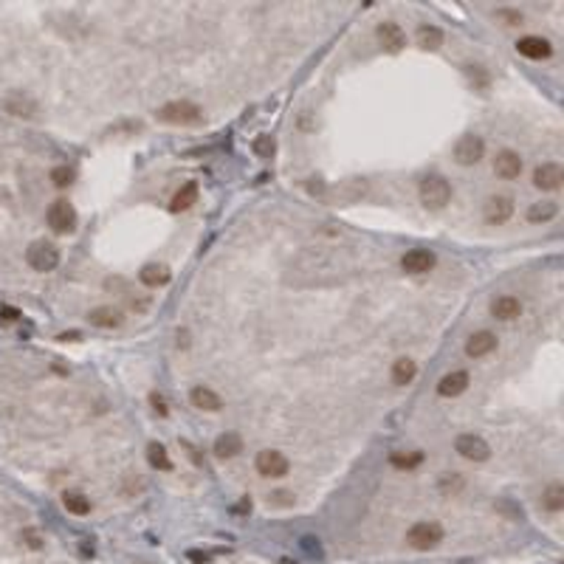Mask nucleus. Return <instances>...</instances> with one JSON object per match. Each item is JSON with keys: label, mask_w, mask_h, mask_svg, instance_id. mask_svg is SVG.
I'll return each instance as SVG.
<instances>
[{"label": "nucleus", "mask_w": 564, "mask_h": 564, "mask_svg": "<svg viewBox=\"0 0 564 564\" xmlns=\"http://www.w3.org/2000/svg\"><path fill=\"white\" fill-rule=\"evenodd\" d=\"M302 547H305L310 556H322V550H319V539H310V536H305V539H302Z\"/></svg>", "instance_id": "nucleus-34"}, {"label": "nucleus", "mask_w": 564, "mask_h": 564, "mask_svg": "<svg viewBox=\"0 0 564 564\" xmlns=\"http://www.w3.org/2000/svg\"><path fill=\"white\" fill-rule=\"evenodd\" d=\"M375 37H379V43L387 48V51H401L404 46H407V34H404V29L398 26V23H393V20H384L379 29H375Z\"/></svg>", "instance_id": "nucleus-12"}, {"label": "nucleus", "mask_w": 564, "mask_h": 564, "mask_svg": "<svg viewBox=\"0 0 564 564\" xmlns=\"http://www.w3.org/2000/svg\"><path fill=\"white\" fill-rule=\"evenodd\" d=\"M407 542L415 550H432V547H438L443 542V527L438 522H415L407 530Z\"/></svg>", "instance_id": "nucleus-3"}, {"label": "nucleus", "mask_w": 564, "mask_h": 564, "mask_svg": "<svg viewBox=\"0 0 564 564\" xmlns=\"http://www.w3.org/2000/svg\"><path fill=\"white\" fill-rule=\"evenodd\" d=\"M195 201H198V183H195V181H186L181 190L172 195L169 209H172V212H183V209H190Z\"/></svg>", "instance_id": "nucleus-20"}, {"label": "nucleus", "mask_w": 564, "mask_h": 564, "mask_svg": "<svg viewBox=\"0 0 564 564\" xmlns=\"http://www.w3.org/2000/svg\"><path fill=\"white\" fill-rule=\"evenodd\" d=\"M26 263H29L34 271L48 274V271H54V268L60 265V251H57V246H51V243H46V240H37V243L29 246Z\"/></svg>", "instance_id": "nucleus-4"}, {"label": "nucleus", "mask_w": 564, "mask_h": 564, "mask_svg": "<svg viewBox=\"0 0 564 564\" xmlns=\"http://www.w3.org/2000/svg\"><path fill=\"white\" fill-rule=\"evenodd\" d=\"M401 268L407 274H426L435 268V254L429 249H412L401 257Z\"/></svg>", "instance_id": "nucleus-11"}, {"label": "nucleus", "mask_w": 564, "mask_h": 564, "mask_svg": "<svg viewBox=\"0 0 564 564\" xmlns=\"http://www.w3.org/2000/svg\"><path fill=\"white\" fill-rule=\"evenodd\" d=\"M243 452V438L237 432H223L215 440V454L218 457H237Z\"/></svg>", "instance_id": "nucleus-22"}, {"label": "nucleus", "mask_w": 564, "mask_h": 564, "mask_svg": "<svg viewBox=\"0 0 564 564\" xmlns=\"http://www.w3.org/2000/svg\"><path fill=\"white\" fill-rule=\"evenodd\" d=\"M468 372L466 369H454V372H449V375H443L440 379V384H438V395H443V398H457L460 393H466L468 390Z\"/></svg>", "instance_id": "nucleus-14"}, {"label": "nucleus", "mask_w": 564, "mask_h": 564, "mask_svg": "<svg viewBox=\"0 0 564 564\" xmlns=\"http://www.w3.org/2000/svg\"><path fill=\"white\" fill-rule=\"evenodd\" d=\"M138 280H141L147 288L166 285V282H169V268H166V265H161V263H150V265H144V268H141Z\"/></svg>", "instance_id": "nucleus-23"}, {"label": "nucleus", "mask_w": 564, "mask_h": 564, "mask_svg": "<svg viewBox=\"0 0 564 564\" xmlns=\"http://www.w3.org/2000/svg\"><path fill=\"white\" fill-rule=\"evenodd\" d=\"M556 215H558V206L553 201H539V204H530V209H527V221L530 223H547Z\"/></svg>", "instance_id": "nucleus-26"}, {"label": "nucleus", "mask_w": 564, "mask_h": 564, "mask_svg": "<svg viewBox=\"0 0 564 564\" xmlns=\"http://www.w3.org/2000/svg\"><path fill=\"white\" fill-rule=\"evenodd\" d=\"M280 564H296V561H291V558H280Z\"/></svg>", "instance_id": "nucleus-39"}, {"label": "nucleus", "mask_w": 564, "mask_h": 564, "mask_svg": "<svg viewBox=\"0 0 564 564\" xmlns=\"http://www.w3.org/2000/svg\"><path fill=\"white\" fill-rule=\"evenodd\" d=\"M415 375H418V364L412 361V358H398L395 364H393V384H398V387H407V384H412L415 381Z\"/></svg>", "instance_id": "nucleus-21"}, {"label": "nucleus", "mask_w": 564, "mask_h": 564, "mask_svg": "<svg viewBox=\"0 0 564 564\" xmlns=\"http://www.w3.org/2000/svg\"><path fill=\"white\" fill-rule=\"evenodd\" d=\"M152 404H155V412H161V415H166V404H164V398L158 395V393H152Z\"/></svg>", "instance_id": "nucleus-36"}, {"label": "nucleus", "mask_w": 564, "mask_h": 564, "mask_svg": "<svg viewBox=\"0 0 564 564\" xmlns=\"http://www.w3.org/2000/svg\"><path fill=\"white\" fill-rule=\"evenodd\" d=\"M190 558H192V561H198V564H209V556H204V553H198V550H192V553H190Z\"/></svg>", "instance_id": "nucleus-38"}, {"label": "nucleus", "mask_w": 564, "mask_h": 564, "mask_svg": "<svg viewBox=\"0 0 564 564\" xmlns=\"http://www.w3.org/2000/svg\"><path fill=\"white\" fill-rule=\"evenodd\" d=\"M4 107H6L12 116H26V119H32V116L37 113V105H34L29 96H23V93H12V96L4 102Z\"/></svg>", "instance_id": "nucleus-24"}, {"label": "nucleus", "mask_w": 564, "mask_h": 564, "mask_svg": "<svg viewBox=\"0 0 564 564\" xmlns=\"http://www.w3.org/2000/svg\"><path fill=\"white\" fill-rule=\"evenodd\" d=\"M18 310L15 308H4V310H0V322H18Z\"/></svg>", "instance_id": "nucleus-35"}, {"label": "nucleus", "mask_w": 564, "mask_h": 564, "mask_svg": "<svg viewBox=\"0 0 564 564\" xmlns=\"http://www.w3.org/2000/svg\"><path fill=\"white\" fill-rule=\"evenodd\" d=\"M561 181H564V169L556 161H547V164L536 166V172H533V183L544 192H556L561 186Z\"/></svg>", "instance_id": "nucleus-10"}, {"label": "nucleus", "mask_w": 564, "mask_h": 564, "mask_svg": "<svg viewBox=\"0 0 564 564\" xmlns=\"http://www.w3.org/2000/svg\"><path fill=\"white\" fill-rule=\"evenodd\" d=\"M190 401H192V407L206 409V412H221V409H223L221 395H218L215 390H209V387H195V390L190 393Z\"/></svg>", "instance_id": "nucleus-17"}, {"label": "nucleus", "mask_w": 564, "mask_h": 564, "mask_svg": "<svg viewBox=\"0 0 564 564\" xmlns=\"http://www.w3.org/2000/svg\"><path fill=\"white\" fill-rule=\"evenodd\" d=\"M390 463L395 466V468H407V471H412V468H418L421 463H424V454L421 452H393V457H390Z\"/></svg>", "instance_id": "nucleus-30"}, {"label": "nucleus", "mask_w": 564, "mask_h": 564, "mask_svg": "<svg viewBox=\"0 0 564 564\" xmlns=\"http://www.w3.org/2000/svg\"><path fill=\"white\" fill-rule=\"evenodd\" d=\"M274 497H277V499H268V502H277V505H288V502H291V499H285V497H291L288 491H277Z\"/></svg>", "instance_id": "nucleus-37"}, {"label": "nucleus", "mask_w": 564, "mask_h": 564, "mask_svg": "<svg viewBox=\"0 0 564 564\" xmlns=\"http://www.w3.org/2000/svg\"><path fill=\"white\" fill-rule=\"evenodd\" d=\"M457 454L466 457V460H474V463H483L491 457V446L480 438V435H460L457 443H454Z\"/></svg>", "instance_id": "nucleus-8"}, {"label": "nucleus", "mask_w": 564, "mask_h": 564, "mask_svg": "<svg viewBox=\"0 0 564 564\" xmlns=\"http://www.w3.org/2000/svg\"><path fill=\"white\" fill-rule=\"evenodd\" d=\"M494 172H497L499 178H505V181H513V178L522 175V158H519L513 150H502V152H497V158H494Z\"/></svg>", "instance_id": "nucleus-15"}, {"label": "nucleus", "mask_w": 564, "mask_h": 564, "mask_svg": "<svg viewBox=\"0 0 564 564\" xmlns=\"http://www.w3.org/2000/svg\"><path fill=\"white\" fill-rule=\"evenodd\" d=\"M542 508L550 511V513H558V511L564 508V488H561L558 483L547 485V491L542 494Z\"/></svg>", "instance_id": "nucleus-27"}, {"label": "nucleus", "mask_w": 564, "mask_h": 564, "mask_svg": "<svg viewBox=\"0 0 564 564\" xmlns=\"http://www.w3.org/2000/svg\"><path fill=\"white\" fill-rule=\"evenodd\" d=\"M155 116H158V122H164V124H201L204 110H201L195 102L178 99V102H166L164 107H158Z\"/></svg>", "instance_id": "nucleus-1"}, {"label": "nucleus", "mask_w": 564, "mask_h": 564, "mask_svg": "<svg viewBox=\"0 0 564 564\" xmlns=\"http://www.w3.org/2000/svg\"><path fill=\"white\" fill-rule=\"evenodd\" d=\"M513 215V198L508 195H494L485 201V209H483V218L491 223V226H499L505 221H511Z\"/></svg>", "instance_id": "nucleus-9"}, {"label": "nucleus", "mask_w": 564, "mask_h": 564, "mask_svg": "<svg viewBox=\"0 0 564 564\" xmlns=\"http://www.w3.org/2000/svg\"><path fill=\"white\" fill-rule=\"evenodd\" d=\"M251 150H254L260 158H271V155H274V150H277V144H274V138H271V136H265V133H263V136H257V138H254Z\"/></svg>", "instance_id": "nucleus-31"}, {"label": "nucleus", "mask_w": 564, "mask_h": 564, "mask_svg": "<svg viewBox=\"0 0 564 564\" xmlns=\"http://www.w3.org/2000/svg\"><path fill=\"white\" fill-rule=\"evenodd\" d=\"M418 40H421L424 48L435 51V48L443 46V32H440L438 26H421V29H418Z\"/></svg>", "instance_id": "nucleus-28"}, {"label": "nucleus", "mask_w": 564, "mask_h": 564, "mask_svg": "<svg viewBox=\"0 0 564 564\" xmlns=\"http://www.w3.org/2000/svg\"><path fill=\"white\" fill-rule=\"evenodd\" d=\"M63 505L74 516H88L91 513V499L85 494H79V491H65L63 494Z\"/></svg>", "instance_id": "nucleus-25"}, {"label": "nucleus", "mask_w": 564, "mask_h": 564, "mask_svg": "<svg viewBox=\"0 0 564 564\" xmlns=\"http://www.w3.org/2000/svg\"><path fill=\"white\" fill-rule=\"evenodd\" d=\"M483 155H485V141L480 136H463L454 147V161L460 166H474V164H480Z\"/></svg>", "instance_id": "nucleus-7"}, {"label": "nucleus", "mask_w": 564, "mask_h": 564, "mask_svg": "<svg viewBox=\"0 0 564 564\" xmlns=\"http://www.w3.org/2000/svg\"><path fill=\"white\" fill-rule=\"evenodd\" d=\"M516 51H519L525 60H547V57L553 54V46H550V40H544V37L527 34V37H522V40L516 43Z\"/></svg>", "instance_id": "nucleus-13"}, {"label": "nucleus", "mask_w": 564, "mask_h": 564, "mask_svg": "<svg viewBox=\"0 0 564 564\" xmlns=\"http://www.w3.org/2000/svg\"><path fill=\"white\" fill-rule=\"evenodd\" d=\"M497 350V336L491 333V330H480V333H474L468 341H466V353L471 355V358H483V355H488V353H494Z\"/></svg>", "instance_id": "nucleus-16"}, {"label": "nucleus", "mask_w": 564, "mask_h": 564, "mask_svg": "<svg viewBox=\"0 0 564 564\" xmlns=\"http://www.w3.org/2000/svg\"><path fill=\"white\" fill-rule=\"evenodd\" d=\"M51 181H54V186L65 190V186L74 183V169H71V166H54V169H51Z\"/></svg>", "instance_id": "nucleus-32"}, {"label": "nucleus", "mask_w": 564, "mask_h": 564, "mask_svg": "<svg viewBox=\"0 0 564 564\" xmlns=\"http://www.w3.org/2000/svg\"><path fill=\"white\" fill-rule=\"evenodd\" d=\"M452 201V186L443 175H426L421 181V204L426 209H443Z\"/></svg>", "instance_id": "nucleus-2"}, {"label": "nucleus", "mask_w": 564, "mask_h": 564, "mask_svg": "<svg viewBox=\"0 0 564 564\" xmlns=\"http://www.w3.org/2000/svg\"><path fill=\"white\" fill-rule=\"evenodd\" d=\"M88 322H91L93 327L110 330V327H119V324L124 322V316H122V310H116V308H93V310L88 313Z\"/></svg>", "instance_id": "nucleus-19"}, {"label": "nucleus", "mask_w": 564, "mask_h": 564, "mask_svg": "<svg viewBox=\"0 0 564 564\" xmlns=\"http://www.w3.org/2000/svg\"><path fill=\"white\" fill-rule=\"evenodd\" d=\"M254 466H257V471H260L263 477H274V480H280V477H285V474L291 471L288 457H285L282 452H277V449L260 452L257 460H254Z\"/></svg>", "instance_id": "nucleus-5"}, {"label": "nucleus", "mask_w": 564, "mask_h": 564, "mask_svg": "<svg viewBox=\"0 0 564 564\" xmlns=\"http://www.w3.org/2000/svg\"><path fill=\"white\" fill-rule=\"evenodd\" d=\"M491 313L497 319H502V322H511V319H516L522 313V302L516 296H497L491 302Z\"/></svg>", "instance_id": "nucleus-18"}, {"label": "nucleus", "mask_w": 564, "mask_h": 564, "mask_svg": "<svg viewBox=\"0 0 564 564\" xmlns=\"http://www.w3.org/2000/svg\"><path fill=\"white\" fill-rule=\"evenodd\" d=\"M48 226L57 232V235H68V232H74L77 229V212H74V206L68 204V201H54L51 206H48Z\"/></svg>", "instance_id": "nucleus-6"}, {"label": "nucleus", "mask_w": 564, "mask_h": 564, "mask_svg": "<svg viewBox=\"0 0 564 564\" xmlns=\"http://www.w3.org/2000/svg\"><path fill=\"white\" fill-rule=\"evenodd\" d=\"M147 460H150L152 468H161V471H169V468H172V460L166 457V449H164L161 443H150V449H147Z\"/></svg>", "instance_id": "nucleus-29"}, {"label": "nucleus", "mask_w": 564, "mask_h": 564, "mask_svg": "<svg viewBox=\"0 0 564 564\" xmlns=\"http://www.w3.org/2000/svg\"><path fill=\"white\" fill-rule=\"evenodd\" d=\"M502 20H508V26H519L522 23V12H511V9H499L497 12Z\"/></svg>", "instance_id": "nucleus-33"}]
</instances>
